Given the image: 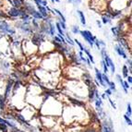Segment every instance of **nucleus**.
<instances>
[{"mask_svg": "<svg viewBox=\"0 0 132 132\" xmlns=\"http://www.w3.org/2000/svg\"><path fill=\"white\" fill-rule=\"evenodd\" d=\"M98 44H100V46H103V47H104V48L106 46L105 43H104V41H103V40H99V39H98Z\"/></svg>", "mask_w": 132, "mask_h": 132, "instance_id": "c9c22d12", "label": "nucleus"}, {"mask_svg": "<svg viewBox=\"0 0 132 132\" xmlns=\"http://www.w3.org/2000/svg\"><path fill=\"white\" fill-rule=\"evenodd\" d=\"M114 51L117 52L118 55L122 56L123 58H125V59H128V55H127V53H126L125 49H124V47H122L119 44H117V45L114 46Z\"/></svg>", "mask_w": 132, "mask_h": 132, "instance_id": "423d86ee", "label": "nucleus"}, {"mask_svg": "<svg viewBox=\"0 0 132 132\" xmlns=\"http://www.w3.org/2000/svg\"><path fill=\"white\" fill-rule=\"evenodd\" d=\"M123 76H124V78H128V70L127 66L123 67Z\"/></svg>", "mask_w": 132, "mask_h": 132, "instance_id": "c85d7f7f", "label": "nucleus"}, {"mask_svg": "<svg viewBox=\"0 0 132 132\" xmlns=\"http://www.w3.org/2000/svg\"><path fill=\"white\" fill-rule=\"evenodd\" d=\"M65 36H66V38H65V40H66V43H68L69 45L73 46V45L75 44V43H74V41H73L72 38L69 36V34H68V33H65Z\"/></svg>", "mask_w": 132, "mask_h": 132, "instance_id": "dca6fc26", "label": "nucleus"}, {"mask_svg": "<svg viewBox=\"0 0 132 132\" xmlns=\"http://www.w3.org/2000/svg\"><path fill=\"white\" fill-rule=\"evenodd\" d=\"M79 27L77 26V25H75V26H72V28H71V31H72L74 34H78V33H79Z\"/></svg>", "mask_w": 132, "mask_h": 132, "instance_id": "4be33fe9", "label": "nucleus"}, {"mask_svg": "<svg viewBox=\"0 0 132 132\" xmlns=\"http://www.w3.org/2000/svg\"><path fill=\"white\" fill-rule=\"evenodd\" d=\"M47 5H48V4H47L46 0H43V2H42V4H41V6H43V7H47Z\"/></svg>", "mask_w": 132, "mask_h": 132, "instance_id": "37998d69", "label": "nucleus"}, {"mask_svg": "<svg viewBox=\"0 0 132 132\" xmlns=\"http://www.w3.org/2000/svg\"><path fill=\"white\" fill-rule=\"evenodd\" d=\"M31 23H32L33 27H34V29H35V30H38V29H39L40 25H39V23L37 22V20H35V19L31 20Z\"/></svg>", "mask_w": 132, "mask_h": 132, "instance_id": "bb28decb", "label": "nucleus"}, {"mask_svg": "<svg viewBox=\"0 0 132 132\" xmlns=\"http://www.w3.org/2000/svg\"><path fill=\"white\" fill-rule=\"evenodd\" d=\"M83 132H96L93 128H89V129L83 130Z\"/></svg>", "mask_w": 132, "mask_h": 132, "instance_id": "49530a36", "label": "nucleus"}, {"mask_svg": "<svg viewBox=\"0 0 132 132\" xmlns=\"http://www.w3.org/2000/svg\"><path fill=\"white\" fill-rule=\"evenodd\" d=\"M15 118H16V119H18L19 121L22 122V124H26L27 126H29V127H30V124L28 123V121H26V120H25V118H24L23 117H22L21 114H17L15 116Z\"/></svg>", "mask_w": 132, "mask_h": 132, "instance_id": "2eb2a0df", "label": "nucleus"}, {"mask_svg": "<svg viewBox=\"0 0 132 132\" xmlns=\"http://www.w3.org/2000/svg\"><path fill=\"white\" fill-rule=\"evenodd\" d=\"M25 14H26V12H25V10L23 9V7H21V9H17V7H12L7 11V15L9 16V18H18V17H22V16L25 15Z\"/></svg>", "mask_w": 132, "mask_h": 132, "instance_id": "f257e3e1", "label": "nucleus"}, {"mask_svg": "<svg viewBox=\"0 0 132 132\" xmlns=\"http://www.w3.org/2000/svg\"><path fill=\"white\" fill-rule=\"evenodd\" d=\"M3 36H4V34H2V33L0 32V39H1V38H2V37H3Z\"/></svg>", "mask_w": 132, "mask_h": 132, "instance_id": "603ef678", "label": "nucleus"}, {"mask_svg": "<svg viewBox=\"0 0 132 132\" xmlns=\"http://www.w3.org/2000/svg\"><path fill=\"white\" fill-rule=\"evenodd\" d=\"M104 94H105L107 97L111 96V95H112V90H111L110 89H107V90H105V93H104Z\"/></svg>", "mask_w": 132, "mask_h": 132, "instance_id": "e433bc0d", "label": "nucleus"}, {"mask_svg": "<svg viewBox=\"0 0 132 132\" xmlns=\"http://www.w3.org/2000/svg\"><path fill=\"white\" fill-rule=\"evenodd\" d=\"M14 5V7H17V9H21L23 4H24V0H12Z\"/></svg>", "mask_w": 132, "mask_h": 132, "instance_id": "9b49d317", "label": "nucleus"}, {"mask_svg": "<svg viewBox=\"0 0 132 132\" xmlns=\"http://www.w3.org/2000/svg\"><path fill=\"white\" fill-rule=\"evenodd\" d=\"M124 119H125V120H126V122H127V123H128V125H129V126H131L132 121H131V119H130L129 117H128V116H126V114H125V116H124Z\"/></svg>", "mask_w": 132, "mask_h": 132, "instance_id": "2f4dec72", "label": "nucleus"}, {"mask_svg": "<svg viewBox=\"0 0 132 132\" xmlns=\"http://www.w3.org/2000/svg\"><path fill=\"white\" fill-rule=\"evenodd\" d=\"M94 70H95V75H96V80L98 82H99V84H101L103 87H106V84L105 82L103 80V78H102V73L101 71L98 69L97 68H94Z\"/></svg>", "mask_w": 132, "mask_h": 132, "instance_id": "0eeeda50", "label": "nucleus"}, {"mask_svg": "<svg viewBox=\"0 0 132 132\" xmlns=\"http://www.w3.org/2000/svg\"><path fill=\"white\" fill-rule=\"evenodd\" d=\"M79 33H80V35L83 37V39L90 44V46H93L96 37L93 35V33L90 32V31H87V30H85V31H79Z\"/></svg>", "mask_w": 132, "mask_h": 132, "instance_id": "f03ea898", "label": "nucleus"}, {"mask_svg": "<svg viewBox=\"0 0 132 132\" xmlns=\"http://www.w3.org/2000/svg\"><path fill=\"white\" fill-rule=\"evenodd\" d=\"M127 79H128V81H127V82H128V83L130 85V84L132 83V78H131V76H128V78H127Z\"/></svg>", "mask_w": 132, "mask_h": 132, "instance_id": "c03bdc74", "label": "nucleus"}, {"mask_svg": "<svg viewBox=\"0 0 132 132\" xmlns=\"http://www.w3.org/2000/svg\"><path fill=\"white\" fill-rule=\"evenodd\" d=\"M0 18L7 19V18H9V16H7V14L5 13V12H3V11H1V10H0Z\"/></svg>", "mask_w": 132, "mask_h": 132, "instance_id": "f704fd0d", "label": "nucleus"}, {"mask_svg": "<svg viewBox=\"0 0 132 132\" xmlns=\"http://www.w3.org/2000/svg\"><path fill=\"white\" fill-rule=\"evenodd\" d=\"M83 52L86 54V55H88L89 60H90V62H92V64H94V59H93V55H92V54L90 53V50H89L88 48H86V47H84Z\"/></svg>", "mask_w": 132, "mask_h": 132, "instance_id": "ddd939ff", "label": "nucleus"}, {"mask_svg": "<svg viewBox=\"0 0 132 132\" xmlns=\"http://www.w3.org/2000/svg\"><path fill=\"white\" fill-rule=\"evenodd\" d=\"M79 57L83 56V52H81V51H79Z\"/></svg>", "mask_w": 132, "mask_h": 132, "instance_id": "8fccbe9b", "label": "nucleus"}, {"mask_svg": "<svg viewBox=\"0 0 132 132\" xmlns=\"http://www.w3.org/2000/svg\"><path fill=\"white\" fill-rule=\"evenodd\" d=\"M55 29L57 30V31H58V33H59V34H61L62 36H65L64 31L61 29V27H60V25H59V23H58V22H56V23H55Z\"/></svg>", "mask_w": 132, "mask_h": 132, "instance_id": "a211bd4d", "label": "nucleus"}, {"mask_svg": "<svg viewBox=\"0 0 132 132\" xmlns=\"http://www.w3.org/2000/svg\"><path fill=\"white\" fill-rule=\"evenodd\" d=\"M53 11L55 12V14H57V15L59 16V19L62 20V21H63V22H66V20H66V18H65V16L63 15V13H62L61 11L58 10L57 9H53Z\"/></svg>", "mask_w": 132, "mask_h": 132, "instance_id": "4468645a", "label": "nucleus"}, {"mask_svg": "<svg viewBox=\"0 0 132 132\" xmlns=\"http://www.w3.org/2000/svg\"><path fill=\"white\" fill-rule=\"evenodd\" d=\"M33 1H34V3L36 4V6H39V5H41L43 2V0H33Z\"/></svg>", "mask_w": 132, "mask_h": 132, "instance_id": "79ce46f5", "label": "nucleus"}, {"mask_svg": "<svg viewBox=\"0 0 132 132\" xmlns=\"http://www.w3.org/2000/svg\"><path fill=\"white\" fill-rule=\"evenodd\" d=\"M44 42V34H43V33H41V32L34 33L32 39H31V43H32L34 45L40 46L41 44Z\"/></svg>", "mask_w": 132, "mask_h": 132, "instance_id": "7ed1b4c3", "label": "nucleus"}, {"mask_svg": "<svg viewBox=\"0 0 132 132\" xmlns=\"http://www.w3.org/2000/svg\"><path fill=\"white\" fill-rule=\"evenodd\" d=\"M102 22H103L104 24H108V23H111V22H112V20L106 18V17H104V16L103 15L102 16Z\"/></svg>", "mask_w": 132, "mask_h": 132, "instance_id": "412c9836", "label": "nucleus"}, {"mask_svg": "<svg viewBox=\"0 0 132 132\" xmlns=\"http://www.w3.org/2000/svg\"><path fill=\"white\" fill-rule=\"evenodd\" d=\"M51 2L53 3V4H55V0H51Z\"/></svg>", "mask_w": 132, "mask_h": 132, "instance_id": "5fc2aeb1", "label": "nucleus"}, {"mask_svg": "<svg viewBox=\"0 0 132 132\" xmlns=\"http://www.w3.org/2000/svg\"><path fill=\"white\" fill-rule=\"evenodd\" d=\"M0 123H3V124H6V119H3L0 117Z\"/></svg>", "mask_w": 132, "mask_h": 132, "instance_id": "09e8293b", "label": "nucleus"}, {"mask_svg": "<svg viewBox=\"0 0 132 132\" xmlns=\"http://www.w3.org/2000/svg\"><path fill=\"white\" fill-rule=\"evenodd\" d=\"M71 3H73V4H75V5H79L81 3V0H72Z\"/></svg>", "mask_w": 132, "mask_h": 132, "instance_id": "58836bf2", "label": "nucleus"}, {"mask_svg": "<svg viewBox=\"0 0 132 132\" xmlns=\"http://www.w3.org/2000/svg\"><path fill=\"white\" fill-rule=\"evenodd\" d=\"M103 60L104 61V63H105L106 67H107L108 68H110L111 69V72L112 73H114L116 72V67H114V62H113V60L110 58V56L106 54L104 56V58H103Z\"/></svg>", "mask_w": 132, "mask_h": 132, "instance_id": "20e7f679", "label": "nucleus"}, {"mask_svg": "<svg viewBox=\"0 0 132 132\" xmlns=\"http://www.w3.org/2000/svg\"><path fill=\"white\" fill-rule=\"evenodd\" d=\"M102 67H103V68H104V74H107V72L109 71V68L106 67V65H105V63H104V60H102Z\"/></svg>", "mask_w": 132, "mask_h": 132, "instance_id": "cd10ccee", "label": "nucleus"}, {"mask_svg": "<svg viewBox=\"0 0 132 132\" xmlns=\"http://www.w3.org/2000/svg\"><path fill=\"white\" fill-rule=\"evenodd\" d=\"M127 110H128V112H127V114H126V116H128V117H130L132 114L131 112V104H130V103H128V108H127Z\"/></svg>", "mask_w": 132, "mask_h": 132, "instance_id": "c756f323", "label": "nucleus"}, {"mask_svg": "<svg viewBox=\"0 0 132 132\" xmlns=\"http://www.w3.org/2000/svg\"><path fill=\"white\" fill-rule=\"evenodd\" d=\"M96 24H97V26L99 27V28H102V23H101V21H99V20H96Z\"/></svg>", "mask_w": 132, "mask_h": 132, "instance_id": "de8ad7c7", "label": "nucleus"}, {"mask_svg": "<svg viewBox=\"0 0 132 132\" xmlns=\"http://www.w3.org/2000/svg\"><path fill=\"white\" fill-rule=\"evenodd\" d=\"M2 5V0H0V6Z\"/></svg>", "mask_w": 132, "mask_h": 132, "instance_id": "6e6d98bb", "label": "nucleus"}, {"mask_svg": "<svg viewBox=\"0 0 132 132\" xmlns=\"http://www.w3.org/2000/svg\"><path fill=\"white\" fill-rule=\"evenodd\" d=\"M108 86H110V90H116V84L114 83V82L110 81V83H109V85Z\"/></svg>", "mask_w": 132, "mask_h": 132, "instance_id": "72a5a7b5", "label": "nucleus"}, {"mask_svg": "<svg viewBox=\"0 0 132 132\" xmlns=\"http://www.w3.org/2000/svg\"><path fill=\"white\" fill-rule=\"evenodd\" d=\"M1 22H2V20H0V23H1Z\"/></svg>", "mask_w": 132, "mask_h": 132, "instance_id": "13d9d810", "label": "nucleus"}, {"mask_svg": "<svg viewBox=\"0 0 132 132\" xmlns=\"http://www.w3.org/2000/svg\"><path fill=\"white\" fill-rule=\"evenodd\" d=\"M58 23H59L60 27H61V29L63 30V31H66L67 30V25H66V22H63L60 19H58Z\"/></svg>", "mask_w": 132, "mask_h": 132, "instance_id": "5701e85b", "label": "nucleus"}, {"mask_svg": "<svg viewBox=\"0 0 132 132\" xmlns=\"http://www.w3.org/2000/svg\"><path fill=\"white\" fill-rule=\"evenodd\" d=\"M68 2H69V3H71V2H72V0H68Z\"/></svg>", "mask_w": 132, "mask_h": 132, "instance_id": "4d7b16f0", "label": "nucleus"}, {"mask_svg": "<svg viewBox=\"0 0 132 132\" xmlns=\"http://www.w3.org/2000/svg\"><path fill=\"white\" fill-rule=\"evenodd\" d=\"M73 41H74V43H75V44H77L78 45H79V49H80V51H81V52H83V50H84V46L83 45H82V44L80 42H79V40L78 39H74L73 40Z\"/></svg>", "mask_w": 132, "mask_h": 132, "instance_id": "b1692460", "label": "nucleus"}, {"mask_svg": "<svg viewBox=\"0 0 132 132\" xmlns=\"http://www.w3.org/2000/svg\"><path fill=\"white\" fill-rule=\"evenodd\" d=\"M12 132H15V131H12Z\"/></svg>", "mask_w": 132, "mask_h": 132, "instance_id": "bf43d9fd", "label": "nucleus"}, {"mask_svg": "<svg viewBox=\"0 0 132 132\" xmlns=\"http://www.w3.org/2000/svg\"><path fill=\"white\" fill-rule=\"evenodd\" d=\"M20 80H18V81L15 83V87H14V88H15V90L17 88H19V87H20Z\"/></svg>", "mask_w": 132, "mask_h": 132, "instance_id": "a18cd8bd", "label": "nucleus"}, {"mask_svg": "<svg viewBox=\"0 0 132 132\" xmlns=\"http://www.w3.org/2000/svg\"><path fill=\"white\" fill-rule=\"evenodd\" d=\"M0 129L3 130L4 132H7V126H6V124L0 123Z\"/></svg>", "mask_w": 132, "mask_h": 132, "instance_id": "473e14b6", "label": "nucleus"}, {"mask_svg": "<svg viewBox=\"0 0 132 132\" xmlns=\"http://www.w3.org/2000/svg\"><path fill=\"white\" fill-rule=\"evenodd\" d=\"M69 99V101L72 103V104H77V105H79V106H83L84 105V104L82 103V102H80V101H79V100H76V99H73V98H68Z\"/></svg>", "mask_w": 132, "mask_h": 132, "instance_id": "f3484780", "label": "nucleus"}, {"mask_svg": "<svg viewBox=\"0 0 132 132\" xmlns=\"http://www.w3.org/2000/svg\"><path fill=\"white\" fill-rule=\"evenodd\" d=\"M55 2H56V3H59V2H60V0H55Z\"/></svg>", "mask_w": 132, "mask_h": 132, "instance_id": "864d4df0", "label": "nucleus"}, {"mask_svg": "<svg viewBox=\"0 0 132 132\" xmlns=\"http://www.w3.org/2000/svg\"><path fill=\"white\" fill-rule=\"evenodd\" d=\"M102 78H103V80H104V81H105L107 85H109V83H110V80H109V78H108L107 74H102Z\"/></svg>", "mask_w": 132, "mask_h": 132, "instance_id": "a878e982", "label": "nucleus"}, {"mask_svg": "<svg viewBox=\"0 0 132 132\" xmlns=\"http://www.w3.org/2000/svg\"><path fill=\"white\" fill-rule=\"evenodd\" d=\"M5 98L3 96H0V109L3 110L5 108Z\"/></svg>", "mask_w": 132, "mask_h": 132, "instance_id": "393cba45", "label": "nucleus"}, {"mask_svg": "<svg viewBox=\"0 0 132 132\" xmlns=\"http://www.w3.org/2000/svg\"><path fill=\"white\" fill-rule=\"evenodd\" d=\"M77 13L79 14V19H80V22H81V24L85 26V25H86V20H85L84 13L82 12L81 10H77Z\"/></svg>", "mask_w": 132, "mask_h": 132, "instance_id": "f8f14e48", "label": "nucleus"}, {"mask_svg": "<svg viewBox=\"0 0 132 132\" xmlns=\"http://www.w3.org/2000/svg\"><path fill=\"white\" fill-rule=\"evenodd\" d=\"M127 64L128 65V67H132V61H131V58H128V59H127Z\"/></svg>", "mask_w": 132, "mask_h": 132, "instance_id": "a19ab883", "label": "nucleus"}, {"mask_svg": "<svg viewBox=\"0 0 132 132\" xmlns=\"http://www.w3.org/2000/svg\"><path fill=\"white\" fill-rule=\"evenodd\" d=\"M102 132H114L111 119H109V123L107 122V120H104L103 122V124H102Z\"/></svg>", "mask_w": 132, "mask_h": 132, "instance_id": "39448f33", "label": "nucleus"}, {"mask_svg": "<svg viewBox=\"0 0 132 132\" xmlns=\"http://www.w3.org/2000/svg\"><path fill=\"white\" fill-rule=\"evenodd\" d=\"M13 80H9V83H7V89H6V93H5V99L6 98H7L9 97V93H10V90H11V89H12V87H13Z\"/></svg>", "mask_w": 132, "mask_h": 132, "instance_id": "9d476101", "label": "nucleus"}, {"mask_svg": "<svg viewBox=\"0 0 132 132\" xmlns=\"http://www.w3.org/2000/svg\"><path fill=\"white\" fill-rule=\"evenodd\" d=\"M53 44L54 45H55V47L56 49H59V50H61L62 49V47L64 46V45H63V44H58V43H56V42H55V41H54L53 42Z\"/></svg>", "mask_w": 132, "mask_h": 132, "instance_id": "7c9ffc66", "label": "nucleus"}, {"mask_svg": "<svg viewBox=\"0 0 132 132\" xmlns=\"http://www.w3.org/2000/svg\"><path fill=\"white\" fill-rule=\"evenodd\" d=\"M102 98H103V99H105V98H106V95H105V94H104H104L102 95Z\"/></svg>", "mask_w": 132, "mask_h": 132, "instance_id": "3c124183", "label": "nucleus"}, {"mask_svg": "<svg viewBox=\"0 0 132 132\" xmlns=\"http://www.w3.org/2000/svg\"><path fill=\"white\" fill-rule=\"evenodd\" d=\"M117 79H118V81L120 82V84H121V86H122V88H123V90H124V92H125V93H128V90L127 89H125L123 87V79H122V78H121V76L119 75V74H117Z\"/></svg>", "mask_w": 132, "mask_h": 132, "instance_id": "6ab92c4d", "label": "nucleus"}, {"mask_svg": "<svg viewBox=\"0 0 132 132\" xmlns=\"http://www.w3.org/2000/svg\"><path fill=\"white\" fill-rule=\"evenodd\" d=\"M117 40L118 41L119 44L121 45L122 47H126V48L128 49V50H129L130 47L128 46V41H127V39H126L125 37H123V36H120V37H117Z\"/></svg>", "mask_w": 132, "mask_h": 132, "instance_id": "6e6552de", "label": "nucleus"}, {"mask_svg": "<svg viewBox=\"0 0 132 132\" xmlns=\"http://www.w3.org/2000/svg\"><path fill=\"white\" fill-rule=\"evenodd\" d=\"M109 103L111 104V105H112V107L114 108V109H117V106H116V104H114V103L112 101L111 99H109Z\"/></svg>", "mask_w": 132, "mask_h": 132, "instance_id": "ea45409f", "label": "nucleus"}, {"mask_svg": "<svg viewBox=\"0 0 132 132\" xmlns=\"http://www.w3.org/2000/svg\"><path fill=\"white\" fill-rule=\"evenodd\" d=\"M94 44L95 45H96V47H97V49H98V50H101V46H100V44H98V39H95V41H94Z\"/></svg>", "mask_w": 132, "mask_h": 132, "instance_id": "4c0bfd02", "label": "nucleus"}, {"mask_svg": "<svg viewBox=\"0 0 132 132\" xmlns=\"http://www.w3.org/2000/svg\"><path fill=\"white\" fill-rule=\"evenodd\" d=\"M38 7V12H39L40 14H41V16H42L43 18H48L49 16V13L47 12L46 9L44 7H43V6H41V5H39V6H37Z\"/></svg>", "mask_w": 132, "mask_h": 132, "instance_id": "1a4fd4ad", "label": "nucleus"}, {"mask_svg": "<svg viewBox=\"0 0 132 132\" xmlns=\"http://www.w3.org/2000/svg\"><path fill=\"white\" fill-rule=\"evenodd\" d=\"M95 102V105H96V108H99V107H102V104H103V101H102V98H98V99L94 100Z\"/></svg>", "mask_w": 132, "mask_h": 132, "instance_id": "aec40b11", "label": "nucleus"}]
</instances>
